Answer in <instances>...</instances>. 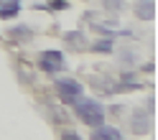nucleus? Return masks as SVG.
<instances>
[{
    "label": "nucleus",
    "mask_w": 158,
    "mask_h": 140,
    "mask_svg": "<svg viewBox=\"0 0 158 140\" xmlns=\"http://www.w3.org/2000/svg\"><path fill=\"white\" fill-rule=\"evenodd\" d=\"M74 109H77V117L89 127H97L105 122V107L100 102H94V99H77Z\"/></svg>",
    "instance_id": "obj_1"
},
{
    "label": "nucleus",
    "mask_w": 158,
    "mask_h": 140,
    "mask_svg": "<svg viewBox=\"0 0 158 140\" xmlns=\"http://www.w3.org/2000/svg\"><path fill=\"white\" fill-rule=\"evenodd\" d=\"M56 92L61 97V102L74 105L77 99H82V84L77 79H56Z\"/></svg>",
    "instance_id": "obj_2"
},
{
    "label": "nucleus",
    "mask_w": 158,
    "mask_h": 140,
    "mask_svg": "<svg viewBox=\"0 0 158 140\" xmlns=\"http://www.w3.org/2000/svg\"><path fill=\"white\" fill-rule=\"evenodd\" d=\"M38 66H41L46 74H56V72H61V69L66 66L64 54H61V51H44L41 59H38Z\"/></svg>",
    "instance_id": "obj_3"
},
{
    "label": "nucleus",
    "mask_w": 158,
    "mask_h": 140,
    "mask_svg": "<svg viewBox=\"0 0 158 140\" xmlns=\"http://www.w3.org/2000/svg\"><path fill=\"white\" fill-rule=\"evenodd\" d=\"M135 15L140 21H153L156 18V0H138L135 3Z\"/></svg>",
    "instance_id": "obj_4"
},
{
    "label": "nucleus",
    "mask_w": 158,
    "mask_h": 140,
    "mask_svg": "<svg viewBox=\"0 0 158 140\" xmlns=\"http://www.w3.org/2000/svg\"><path fill=\"white\" fill-rule=\"evenodd\" d=\"M92 140H123V135H120V130H117V127H110V125L102 122V125L94 127Z\"/></svg>",
    "instance_id": "obj_5"
},
{
    "label": "nucleus",
    "mask_w": 158,
    "mask_h": 140,
    "mask_svg": "<svg viewBox=\"0 0 158 140\" xmlns=\"http://www.w3.org/2000/svg\"><path fill=\"white\" fill-rule=\"evenodd\" d=\"M21 13V0H0V18L8 21V18H15Z\"/></svg>",
    "instance_id": "obj_6"
},
{
    "label": "nucleus",
    "mask_w": 158,
    "mask_h": 140,
    "mask_svg": "<svg viewBox=\"0 0 158 140\" xmlns=\"http://www.w3.org/2000/svg\"><path fill=\"white\" fill-rule=\"evenodd\" d=\"M133 130L138 135H145L148 130H151V117H148L145 112H135V117H133Z\"/></svg>",
    "instance_id": "obj_7"
},
{
    "label": "nucleus",
    "mask_w": 158,
    "mask_h": 140,
    "mask_svg": "<svg viewBox=\"0 0 158 140\" xmlns=\"http://www.w3.org/2000/svg\"><path fill=\"white\" fill-rule=\"evenodd\" d=\"M8 36L15 38V41H23V38L31 36V28H28V26H18V28H10V31H8Z\"/></svg>",
    "instance_id": "obj_8"
},
{
    "label": "nucleus",
    "mask_w": 158,
    "mask_h": 140,
    "mask_svg": "<svg viewBox=\"0 0 158 140\" xmlns=\"http://www.w3.org/2000/svg\"><path fill=\"white\" fill-rule=\"evenodd\" d=\"M112 38L115 36H107L102 41H94V51H112Z\"/></svg>",
    "instance_id": "obj_9"
},
{
    "label": "nucleus",
    "mask_w": 158,
    "mask_h": 140,
    "mask_svg": "<svg viewBox=\"0 0 158 140\" xmlns=\"http://www.w3.org/2000/svg\"><path fill=\"white\" fill-rule=\"evenodd\" d=\"M66 41L72 43V46H74V43L79 46V43H82V33H66Z\"/></svg>",
    "instance_id": "obj_10"
},
{
    "label": "nucleus",
    "mask_w": 158,
    "mask_h": 140,
    "mask_svg": "<svg viewBox=\"0 0 158 140\" xmlns=\"http://www.w3.org/2000/svg\"><path fill=\"white\" fill-rule=\"evenodd\" d=\"M105 5L110 8V10H120V8H123V0H105Z\"/></svg>",
    "instance_id": "obj_11"
},
{
    "label": "nucleus",
    "mask_w": 158,
    "mask_h": 140,
    "mask_svg": "<svg viewBox=\"0 0 158 140\" xmlns=\"http://www.w3.org/2000/svg\"><path fill=\"white\" fill-rule=\"evenodd\" d=\"M61 140H82V138H79L77 133H72V130H66V133L61 135Z\"/></svg>",
    "instance_id": "obj_12"
}]
</instances>
